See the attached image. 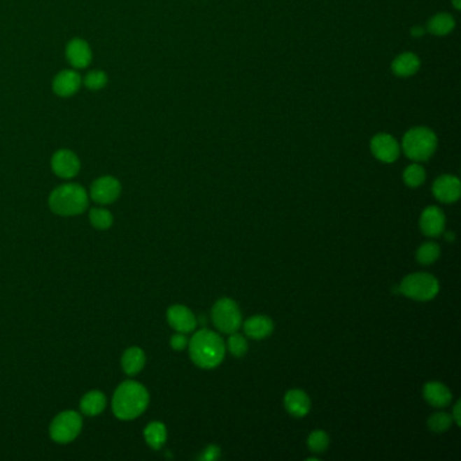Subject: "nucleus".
<instances>
[{
	"instance_id": "13",
	"label": "nucleus",
	"mask_w": 461,
	"mask_h": 461,
	"mask_svg": "<svg viewBox=\"0 0 461 461\" xmlns=\"http://www.w3.org/2000/svg\"><path fill=\"white\" fill-rule=\"evenodd\" d=\"M420 225L425 236L439 237L445 227V217L439 207L430 206L423 210Z\"/></svg>"
},
{
	"instance_id": "25",
	"label": "nucleus",
	"mask_w": 461,
	"mask_h": 461,
	"mask_svg": "<svg viewBox=\"0 0 461 461\" xmlns=\"http://www.w3.org/2000/svg\"><path fill=\"white\" fill-rule=\"evenodd\" d=\"M440 246L434 242H426L420 246V249L417 250V260L420 261L421 264H433L434 261L440 257Z\"/></svg>"
},
{
	"instance_id": "20",
	"label": "nucleus",
	"mask_w": 461,
	"mask_h": 461,
	"mask_svg": "<svg viewBox=\"0 0 461 461\" xmlns=\"http://www.w3.org/2000/svg\"><path fill=\"white\" fill-rule=\"evenodd\" d=\"M145 361H146V357H145L143 350L141 348L133 346V348H129L127 350H125V353L120 359V365H122V369L125 371V374H127L129 376H134L142 371Z\"/></svg>"
},
{
	"instance_id": "14",
	"label": "nucleus",
	"mask_w": 461,
	"mask_h": 461,
	"mask_svg": "<svg viewBox=\"0 0 461 461\" xmlns=\"http://www.w3.org/2000/svg\"><path fill=\"white\" fill-rule=\"evenodd\" d=\"M81 79L78 72L75 71H64L56 76L53 81V91L60 97H72L79 91Z\"/></svg>"
},
{
	"instance_id": "18",
	"label": "nucleus",
	"mask_w": 461,
	"mask_h": 461,
	"mask_svg": "<svg viewBox=\"0 0 461 461\" xmlns=\"http://www.w3.org/2000/svg\"><path fill=\"white\" fill-rule=\"evenodd\" d=\"M245 334L255 340H262L274 332V323L264 315H256L249 318L243 325Z\"/></svg>"
},
{
	"instance_id": "16",
	"label": "nucleus",
	"mask_w": 461,
	"mask_h": 461,
	"mask_svg": "<svg viewBox=\"0 0 461 461\" xmlns=\"http://www.w3.org/2000/svg\"><path fill=\"white\" fill-rule=\"evenodd\" d=\"M66 57L72 66L75 68H85L90 65L92 55L88 43L83 40H73L69 42L66 48Z\"/></svg>"
},
{
	"instance_id": "8",
	"label": "nucleus",
	"mask_w": 461,
	"mask_h": 461,
	"mask_svg": "<svg viewBox=\"0 0 461 461\" xmlns=\"http://www.w3.org/2000/svg\"><path fill=\"white\" fill-rule=\"evenodd\" d=\"M120 190H122L120 183L115 178L104 176L92 183L90 194L92 201L99 204H110L118 199Z\"/></svg>"
},
{
	"instance_id": "31",
	"label": "nucleus",
	"mask_w": 461,
	"mask_h": 461,
	"mask_svg": "<svg viewBox=\"0 0 461 461\" xmlns=\"http://www.w3.org/2000/svg\"><path fill=\"white\" fill-rule=\"evenodd\" d=\"M188 343V340L187 337L184 336V333H176L175 336H172L171 339V346L175 349V350H181L187 346Z\"/></svg>"
},
{
	"instance_id": "6",
	"label": "nucleus",
	"mask_w": 461,
	"mask_h": 461,
	"mask_svg": "<svg viewBox=\"0 0 461 461\" xmlns=\"http://www.w3.org/2000/svg\"><path fill=\"white\" fill-rule=\"evenodd\" d=\"M83 427V418L78 411L66 410L59 414L49 427V433L53 441L68 444L78 439Z\"/></svg>"
},
{
	"instance_id": "15",
	"label": "nucleus",
	"mask_w": 461,
	"mask_h": 461,
	"mask_svg": "<svg viewBox=\"0 0 461 461\" xmlns=\"http://www.w3.org/2000/svg\"><path fill=\"white\" fill-rule=\"evenodd\" d=\"M284 406L294 417H304L310 411V398L302 390H291L284 397Z\"/></svg>"
},
{
	"instance_id": "21",
	"label": "nucleus",
	"mask_w": 461,
	"mask_h": 461,
	"mask_svg": "<svg viewBox=\"0 0 461 461\" xmlns=\"http://www.w3.org/2000/svg\"><path fill=\"white\" fill-rule=\"evenodd\" d=\"M107 406V398L101 391H90L80 401V410L84 416L95 417L99 416Z\"/></svg>"
},
{
	"instance_id": "26",
	"label": "nucleus",
	"mask_w": 461,
	"mask_h": 461,
	"mask_svg": "<svg viewBox=\"0 0 461 461\" xmlns=\"http://www.w3.org/2000/svg\"><path fill=\"white\" fill-rule=\"evenodd\" d=\"M425 178H426L425 169L420 164H411L403 172V180L409 187H413V188L420 187L425 181Z\"/></svg>"
},
{
	"instance_id": "5",
	"label": "nucleus",
	"mask_w": 461,
	"mask_h": 461,
	"mask_svg": "<svg viewBox=\"0 0 461 461\" xmlns=\"http://www.w3.org/2000/svg\"><path fill=\"white\" fill-rule=\"evenodd\" d=\"M440 291V284L433 275L417 272L406 276L399 285V292L414 301L433 299Z\"/></svg>"
},
{
	"instance_id": "35",
	"label": "nucleus",
	"mask_w": 461,
	"mask_h": 461,
	"mask_svg": "<svg viewBox=\"0 0 461 461\" xmlns=\"http://www.w3.org/2000/svg\"><path fill=\"white\" fill-rule=\"evenodd\" d=\"M453 6H455V8H456V10H460V7H461L460 0H453Z\"/></svg>"
},
{
	"instance_id": "29",
	"label": "nucleus",
	"mask_w": 461,
	"mask_h": 461,
	"mask_svg": "<svg viewBox=\"0 0 461 461\" xmlns=\"http://www.w3.org/2000/svg\"><path fill=\"white\" fill-rule=\"evenodd\" d=\"M227 346H229L230 353L233 356H237V357L243 356L248 350V342L241 334H237V333H232V336L227 341Z\"/></svg>"
},
{
	"instance_id": "28",
	"label": "nucleus",
	"mask_w": 461,
	"mask_h": 461,
	"mask_svg": "<svg viewBox=\"0 0 461 461\" xmlns=\"http://www.w3.org/2000/svg\"><path fill=\"white\" fill-rule=\"evenodd\" d=\"M451 425H452V417L446 413H436L427 421V426L436 433H442L448 430Z\"/></svg>"
},
{
	"instance_id": "4",
	"label": "nucleus",
	"mask_w": 461,
	"mask_h": 461,
	"mask_svg": "<svg viewBox=\"0 0 461 461\" xmlns=\"http://www.w3.org/2000/svg\"><path fill=\"white\" fill-rule=\"evenodd\" d=\"M402 149L413 161L429 160L437 149V137L427 127H414L404 134Z\"/></svg>"
},
{
	"instance_id": "32",
	"label": "nucleus",
	"mask_w": 461,
	"mask_h": 461,
	"mask_svg": "<svg viewBox=\"0 0 461 461\" xmlns=\"http://www.w3.org/2000/svg\"><path fill=\"white\" fill-rule=\"evenodd\" d=\"M221 456V451L217 446H208L203 455L204 460L213 461L217 460Z\"/></svg>"
},
{
	"instance_id": "10",
	"label": "nucleus",
	"mask_w": 461,
	"mask_h": 461,
	"mask_svg": "<svg viewBox=\"0 0 461 461\" xmlns=\"http://www.w3.org/2000/svg\"><path fill=\"white\" fill-rule=\"evenodd\" d=\"M371 150L378 160L394 162L399 157V143L390 134H378L371 141Z\"/></svg>"
},
{
	"instance_id": "22",
	"label": "nucleus",
	"mask_w": 461,
	"mask_h": 461,
	"mask_svg": "<svg viewBox=\"0 0 461 461\" xmlns=\"http://www.w3.org/2000/svg\"><path fill=\"white\" fill-rule=\"evenodd\" d=\"M143 437L150 448L159 451L166 441V427L161 422H152L145 427Z\"/></svg>"
},
{
	"instance_id": "12",
	"label": "nucleus",
	"mask_w": 461,
	"mask_h": 461,
	"mask_svg": "<svg viewBox=\"0 0 461 461\" xmlns=\"http://www.w3.org/2000/svg\"><path fill=\"white\" fill-rule=\"evenodd\" d=\"M433 194L439 201L453 203L460 198V180L452 175L440 176L433 184Z\"/></svg>"
},
{
	"instance_id": "2",
	"label": "nucleus",
	"mask_w": 461,
	"mask_h": 461,
	"mask_svg": "<svg viewBox=\"0 0 461 461\" xmlns=\"http://www.w3.org/2000/svg\"><path fill=\"white\" fill-rule=\"evenodd\" d=\"M190 356L201 368H215L225 357V343L217 333L199 330L192 336L190 342Z\"/></svg>"
},
{
	"instance_id": "3",
	"label": "nucleus",
	"mask_w": 461,
	"mask_h": 461,
	"mask_svg": "<svg viewBox=\"0 0 461 461\" xmlns=\"http://www.w3.org/2000/svg\"><path fill=\"white\" fill-rule=\"evenodd\" d=\"M50 210L61 217H75L88 207V194L79 184H64L49 197Z\"/></svg>"
},
{
	"instance_id": "7",
	"label": "nucleus",
	"mask_w": 461,
	"mask_h": 461,
	"mask_svg": "<svg viewBox=\"0 0 461 461\" xmlns=\"http://www.w3.org/2000/svg\"><path fill=\"white\" fill-rule=\"evenodd\" d=\"M213 321L217 329L223 333H236L242 323V315L237 303L229 298L220 299L213 307Z\"/></svg>"
},
{
	"instance_id": "9",
	"label": "nucleus",
	"mask_w": 461,
	"mask_h": 461,
	"mask_svg": "<svg viewBox=\"0 0 461 461\" xmlns=\"http://www.w3.org/2000/svg\"><path fill=\"white\" fill-rule=\"evenodd\" d=\"M52 169L62 179H72L80 171V161L73 152L62 149L52 157Z\"/></svg>"
},
{
	"instance_id": "27",
	"label": "nucleus",
	"mask_w": 461,
	"mask_h": 461,
	"mask_svg": "<svg viewBox=\"0 0 461 461\" xmlns=\"http://www.w3.org/2000/svg\"><path fill=\"white\" fill-rule=\"evenodd\" d=\"M307 444H308V448L311 449V452L322 453L329 446V436L322 430H315L308 436Z\"/></svg>"
},
{
	"instance_id": "34",
	"label": "nucleus",
	"mask_w": 461,
	"mask_h": 461,
	"mask_svg": "<svg viewBox=\"0 0 461 461\" xmlns=\"http://www.w3.org/2000/svg\"><path fill=\"white\" fill-rule=\"evenodd\" d=\"M411 34H413V37H422L425 34V30L422 27H414L411 30Z\"/></svg>"
},
{
	"instance_id": "33",
	"label": "nucleus",
	"mask_w": 461,
	"mask_h": 461,
	"mask_svg": "<svg viewBox=\"0 0 461 461\" xmlns=\"http://www.w3.org/2000/svg\"><path fill=\"white\" fill-rule=\"evenodd\" d=\"M460 418V402H458L456 406H455V410H453V420L456 421V423H458L459 426L461 425Z\"/></svg>"
},
{
	"instance_id": "30",
	"label": "nucleus",
	"mask_w": 461,
	"mask_h": 461,
	"mask_svg": "<svg viewBox=\"0 0 461 461\" xmlns=\"http://www.w3.org/2000/svg\"><path fill=\"white\" fill-rule=\"evenodd\" d=\"M84 84L87 85V88L94 91L101 90L107 84V75L101 71H92L85 76Z\"/></svg>"
},
{
	"instance_id": "24",
	"label": "nucleus",
	"mask_w": 461,
	"mask_h": 461,
	"mask_svg": "<svg viewBox=\"0 0 461 461\" xmlns=\"http://www.w3.org/2000/svg\"><path fill=\"white\" fill-rule=\"evenodd\" d=\"M90 222L98 230H107L111 227L114 218L113 214L106 208H92L90 211Z\"/></svg>"
},
{
	"instance_id": "1",
	"label": "nucleus",
	"mask_w": 461,
	"mask_h": 461,
	"mask_svg": "<svg viewBox=\"0 0 461 461\" xmlns=\"http://www.w3.org/2000/svg\"><path fill=\"white\" fill-rule=\"evenodd\" d=\"M149 404V394L146 388L137 383L129 381L122 383L115 390L111 407L117 418L122 421H132L146 410Z\"/></svg>"
},
{
	"instance_id": "19",
	"label": "nucleus",
	"mask_w": 461,
	"mask_h": 461,
	"mask_svg": "<svg viewBox=\"0 0 461 461\" xmlns=\"http://www.w3.org/2000/svg\"><path fill=\"white\" fill-rule=\"evenodd\" d=\"M420 66H421L420 59L414 53L407 52V53H402L401 56H398L392 61L391 69L394 75L399 78H410L418 72Z\"/></svg>"
},
{
	"instance_id": "17",
	"label": "nucleus",
	"mask_w": 461,
	"mask_h": 461,
	"mask_svg": "<svg viewBox=\"0 0 461 461\" xmlns=\"http://www.w3.org/2000/svg\"><path fill=\"white\" fill-rule=\"evenodd\" d=\"M423 397L434 407H445L452 401V392L439 381L426 383L423 387Z\"/></svg>"
},
{
	"instance_id": "23",
	"label": "nucleus",
	"mask_w": 461,
	"mask_h": 461,
	"mask_svg": "<svg viewBox=\"0 0 461 461\" xmlns=\"http://www.w3.org/2000/svg\"><path fill=\"white\" fill-rule=\"evenodd\" d=\"M455 29V20L446 13H440L427 22V31L433 36H446Z\"/></svg>"
},
{
	"instance_id": "11",
	"label": "nucleus",
	"mask_w": 461,
	"mask_h": 461,
	"mask_svg": "<svg viewBox=\"0 0 461 461\" xmlns=\"http://www.w3.org/2000/svg\"><path fill=\"white\" fill-rule=\"evenodd\" d=\"M166 320L169 322V325L179 333H191L195 330L197 327V318L194 315V313L187 308L185 306H172L168 308L166 313Z\"/></svg>"
}]
</instances>
